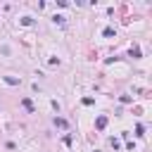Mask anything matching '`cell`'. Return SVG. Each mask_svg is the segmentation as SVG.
<instances>
[{"mask_svg": "<svg viewBox=\"0 0 152 152\" xmlns=\"http://www.w3.org/2000/svg\"><path fill=\"white\" fill-rule=\"evenodd\" d=\"M102 33H104V36H114V28H112V26H107V28H104Z\"/></svg>", "mask_w": 152, "mask_h": 152, "instance_id": "7", "label": "cell"}, {"mask_svg": "<svg viewBox=\"0 0 152 152\" xmlns=\"http://www.w3.org/2000/svg\"><path fill=\"white\" fill-rule=\"evenodd\" d=\"M135 135H140V138L145 135V128H142V124H138V126H135Z\"/></svg>", "mask_w": 152, "mask_h": 152, "instance_id": "4", "label": "cell"}, {"mask_svg": "<svg viewBox=\"0 0 152 152\" xmlns=\"http://www.w3.org/2000/svg\"><path fill=\"white\" fill-rule=\"evenodd\" d=\"M52 21H55V24H64V17H59V14H55V17H52Z\"/></svg>", "mask_w": 152, "mask_h": 152, "instance_id": "5", "label": "cell"}, {"mask_svg": "<svg viewBox=\"0 0 152 152\" xmlns=\"http://www.w3.org/2000/svg\"><path fill=\"white\" fill-rule=\"evenodd\" d=\"M5 81H7L10 86H17V83H19V81H17V78H12V76H5Z\"/></svg>", "mask_w": 152, "mask_h": 152, "instance_id": "6", "label": "cell"}, {"mask_svg": "<svg viewBox=\"0 0 152 152\" xmlns=\"http://www.w3.org/2000/svg\"><path fill=\"white\" fill-rule=\"evenodd\" d=\"M24 107H26V109H28V112H33V102H31V100H28V97H24Z\"/></svg>", "mask_w": 152, "mask_h": 152, "instance_id": "2", "label": "cell"}, {"mask_svg": "<svg viewBox=\"0 0 152 152\" xmlns=\"http://www.w3.org/2000/svg\"><path fill=\"white\" fill-rule=\"evenodd\" d=\"M55 124H57V126H62V128H66V119H62V116H57V119H55Z\"/></svg>", "mask_w": 152, "mask_h": 152, "instance_id": "3", "label": "cell"}, {"mask_svg": "<svg viewBox=\"0 0 152 152\" xmlns=\"http://www.w3.org/2000/svg\"><path fill=\"white\" fill-rule=\"evenodd\" d=\"M95 126H97V128L102 131V128L107 126V116H97V121H95Z\"/></svg>", "mask_w": 152, "mask_h": 152, "instance_id": "1", "label": "cell"}]
</instances>
